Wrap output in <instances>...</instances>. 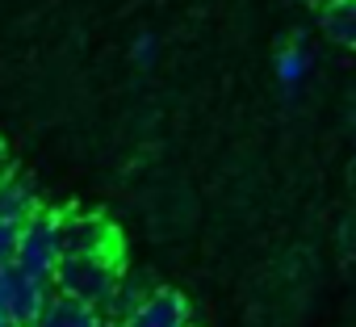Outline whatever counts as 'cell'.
Listing matches in <instances>:
<instances>
[{
	"label": "cell",
	"mask_w": 356,
	"mask_h": 327,
	"mask_svg": "<svg viewBox=\"0 0 356 327\" xmlns=\"http://www.w3.org/2000/svg\"><path fill=\"white\" fill-rule=\"evenodd\" d=\"M51 285L59 294H72L88 306H97L101 314L113 310V298H118V285H122V269H118V256H63Z\"/></svg>",
	"instance_id": "cell-1"
},
{
	"label": "cell",
	"mask_w": 356,
	"mask_h": 327,
	"mask_svg": "<svg viewBox=\"0 0 356 327\" xmlns=\"http://www.w3.org/2000/svg\"><path fill=\"white\" fill-rule=\"evenodd\" d=\"M63 260V214L59 210H38L17 227V256L13 264L38 281H51Z\"/></svg>",
	"instance_id": "cell-2"
},
{
	"label": "cell",
	"mask_w": 356,
	"mask_h": 327,
	"mask_svg": "<svg viewBox=\"0 0 356 327\" xmlns=\"http://www.w3.org/2000/svg\"><path fill=\"white\" fill-rule=\"evenodd\" d=\"M51 298V281H38L30 273H22L17 264H5L0 269V306L9 310V319L17 327H34L42 306Z\"/></svg>",
	"instance_id": "cell-3"
},
{
	"label": "cell",
	"mask_w": 356,
	"mask_h": 327,
	"mask_svg": "<svg viewBox=\"0 0 356 327\" xmlns=\"http://www.w3.org/2000/svg\"><path fill=\"white\" fill-rule=\"evenodd\" d=\"M118 256V235L97 214H63V256Z\"/></svg>",
	"instance_id": "cell-4"
},
{
	"label": "cell",
	"mask_w": 356,
	"mask_h": 327,
	"mask_svg": "<svg viewBox=\"0 0 356 327\" xmlns=\"http://www.w3.org/2000/svg\"><path fill=\"white\" fill-rule=\"evenodd\" d=\"M122 327H189V302L176 289H147Z\"/></svg>",
	"instance_id": "cell-5"
},
{
	"label": "cell",
	"mask_w": 356,
	"mask_h": 327,
	"mask_svg": "<svg viewBox=\"0 0 356 327\" xmlns=\"http://www.w3.org/2000/svg\"><path fill=\"white\" fill-rule=\"evenodd\" d=\"M101 323L105 319H101L97 306H88V302H80L72 294H51L34 327H101Z\"/></svg>",
	"instance_id": "cell-6"
},
{
	"label": "cell",
	"mask_w": 356,
	"mask_h": 327,
	"mask_svg": "<svg viewBox=\"0 0 356 327\" xmlns=\"http://www.w3.org/2000/svg\"><path fill=\"white\" fill-rule=\"evenodd\" d=\"M42 210V202H38V189H34V181L30 177H22V173H9L5 181H0V218L5 223H26V218H34Z\"/></svg>",
	"instance_id": "cell-7"
},
{
	"label": "cell",
	"mask_w": 356,
	"mask_h": 327,
	"mask_svg": "<svg viewBox=\"0 0 356 327\" xmlns=\"http://www.w3.org/2000/svg\"><path fill=\"white\" fill-rule=\"evenodd\" d=\"M310 67H314V55H310L306 38L289 42V47H285V51L277 55V80H281V88H285V93H298V88L306 84Z\"/></svg>",
	"instance_id": "cell-8"
},
{
	"label": "cell",
	"mask_w": 356,
	"mask_h": 327,
	"mask_svg": "<svg viewBox=\"0 0 356 327\" xmlns=\"http://www.w3.org/2000/svg\"><path fill=\"white\" fill-rule=\"evenodd\" d=\"M323 34L343 51H356V0H331L323 9Z\"/></svg>",
	"instance_id": "cell-9"
},
{
	"label": "cell",
	"mask_w": 356,
	"mask_h": 327,
	"mask_svg": "<svg viewBox=\"0 0 356 327\" xmlns=\"http://www.w3.org/2000/svg\"><path fill=\"white\" fill-rule=\"evenodd\" d=\"M143 294H147V289H143V281H126V277H122V285H118V298H113V310H109V319H126V314H130V310L143 302Z\"/></svg>",
	"instance_id": "cell-10"
},
{
	"label": "cell",
	"mask_w": 356,
	"mask_h": 327,
	"mask_svg": "<svg viewBox=\"0 0 356 327\" xmlns=\"http://www.w3.org/2000/svg\"><path fill=\"white\" fill-rule=\"evenodd\" d=\"M130 59H134L138 67H151V63L159 59V38H155V34H138L134 47H130Z\"/></svg>",
	"instance_id": "cell-11"
},
{
	"label": "cell",
	"mask_w": 356,
	"mask_h": 327,
	"mask_svg": "<svg viewBox=\"0 0 356 327\" xmlns=\"http://www.w3.org/2000/svg\"><path fill=\"white\" fill-rule=\"evenodd\" d=\"M13 256H17V223L0 218V269L13 264Z\"/></svg>",
	"instance_id": "cell-12"
},
{
	"label": "cell",
	"mask_w": 356,
	"mask_h": 327,
	"mask_svg": "<svg viewBox=\"0 0 356 327\" xmlns=\"http://www.w3.org/2000/svg\"><path fill=\"white\" fill-rule=\"evenodd\" d=\"M13 173V164H9V151H5V143H0V181H5Z\"/></svg>",
	"instance_id": "cell-13"
},
{
	"label": "cell",
	"mask_w": 356,
	"mask_h": 327,
	"mask_svg": "<svg viewBox=\"0 0 356 327\" xmlns=\"http://www.w3.org/2000/svg\"><path fill=\"white\" fill-rule=\"evenodd\" d=\"M0 327H17V323L9 319V310H5V306H0Z\"/></svg>",
	"instance_id": "cell-14"
}]
</instances>
